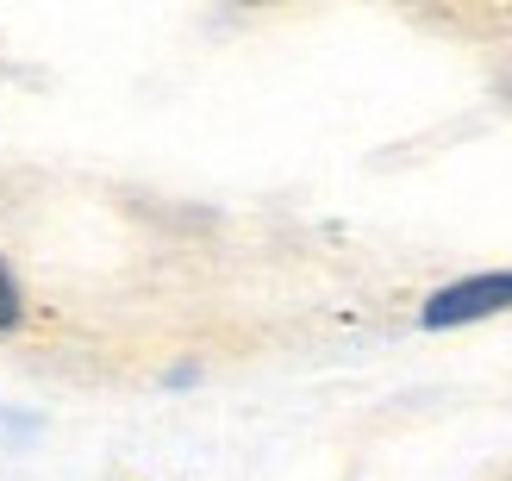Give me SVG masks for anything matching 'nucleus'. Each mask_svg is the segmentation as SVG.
<instances>
[{
    "instance_id": "1",
    "label": "nucleus",
    "mask_w": 512,
    "mask_h": 481,
    "mask_svg": "<svg viewBox=\"0 0 512 481\" xmlns=\"http://www.w3.org/2000/svg\"><path fill=\"white\" fill-rule=\"evenodd\" d=\"M494 313H512V269H481V275H463V282L431 288L419 325L425 332H456V325H475Z\"/></svg>"
},
{
    "instance_id": "2",
    "label": "nucleus",
    "mask_w": 512,
    "mask_h": 481,
    "mask_svg": "<svg viewBox=\"0 0 512 481\" xmlns=\"http://www.w3.org/2000/svg\"><path fill=\"white\" fill-rule=\"evenodd\" d=\"M19 325H25V288L7 269V257H0V332H19Z\"/></svg>"
}]
</instances>
